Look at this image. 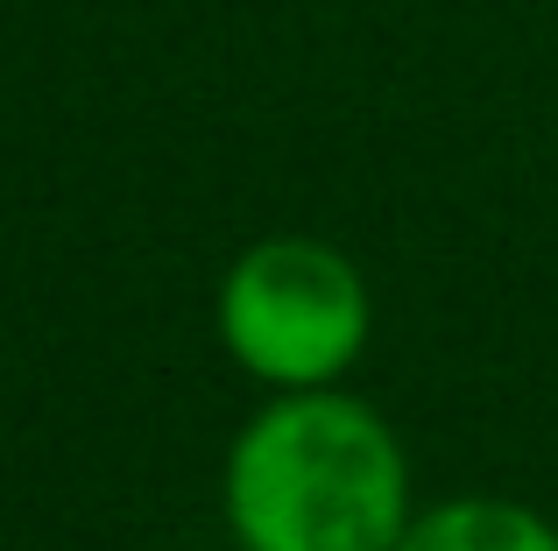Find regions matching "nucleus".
Wrapping results in <instances>:
<instances>
[{
    "label": "nucleus",
    "mask_w": 558,
    "mask_h": 551,
    "mask_svg": "<svg viewBox=\"0 0 558 551\" xmlns=\"http://www.w3.org/2000/svg\"><path fill=\"white\" fill-rule=\"evenodd\" d=\"M396 551H558V530L523 502H446V510L403 524Z\"/></svg>",
    "instance_id": "7ed1b4c3"
},
{
    "label": "nucleus",
    "mask_w": 558,
    "mask_h": 551,
    "mask_svg": "<svg viewBox=\"0 0 558 551\" xmlns=\"http://www.w3.org/2000/svg\"><path fill=\"white\" fill-rule=\"evenodd\" d=\"M227 516L247 551H396L410 524L403 445L340 389H283L227 460Z\"/></svg>",
    "instance_id": "f257e3e1"
},
{
    "label": "nucleus",
    "mask_w": 558,
    "mask_h": 551,
    "mask_svg": "<svg viewBox=\"0 0 558 551\" xmlns=\"http://www.w3.org/2000/svg\"><path fill=\"white\" fill-rule=\"evenodd\" d=\"M219 340L276 389H326L368 346V283L326 241H262L227 269Z\"/></svg>",
    "instance_id": "f03ea898"
}]
</instances>
